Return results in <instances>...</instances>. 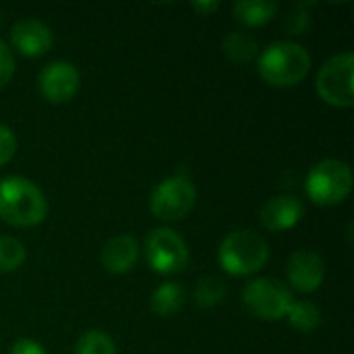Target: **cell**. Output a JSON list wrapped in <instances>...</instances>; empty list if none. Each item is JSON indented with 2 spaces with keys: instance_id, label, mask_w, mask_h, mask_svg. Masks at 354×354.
Wrapping results in <instances>:
<instances>
[{
  "instance_id": "cell-1",
  "label": "cell",
  "mask_w": 354,
  "mask_h": 354,
  "mask_svg": "<svg viewBox=\"0 0 354 354\" xmlns=\"http://www.w3.org/2000/svg\"><path fill=\"white\" fill-rule=\"evenodd\" d=\"M48 201L44 191L23 176L0 178V220L17 228H31L44 222Z\"/></svg>"
},
{
  "instance_id": "cell-2",
  "label": "cell",
  "mask_w": 354,
  "mask_h": 354,
  "mask_svg": "<svg viewBox=\"0 0 354 354\" xmlns=\"http://www.w3.org/2000/svg\"><path fill=\"white\" fill-rule=\"evenodd\" d=\"M257 68L266 83L274 87H292L307 77L311 56L297 41H274L259 54Z\"/></svg>"
},
{
  "instance_id": "cell-3",
  "label": "cell",
  "mask_w": 354,
  "mask_h": 354,
  "mask_svg": "<svg viewBox=\"0 0 354 354\" xmlns=\"http://www.w3.org/2000/svg\"><path fill=\"white\" fill-rule=\"evenodd\" d=\"M270 259V247L266 239L253 230H236L230 232L220 249L218 263L230 276H253Z\"/></svg>"
},
{
  "instance_id": "cell-4",
  "label": "cell",
  "mask_w": 354,
  "mask_h": 354,
  "mask_svg": "<svg viewBox=\"0 0 354 354\" xmlns=\"http://www.w3.org/2000/svg\"><path fill=\"white\" fill-rule=\"evenodd\" d=\"M305 191L309 199L317 205H340L344 199H348L353 191V170L342 160H322L309 170Z\"/></svg>"
},
{
  "instance_id": "cell-5",
  "label": "cell",
  "mask_w": 354,
  "mask_h": 354,
  "mask_svg": "<svg viewBox=\"0 0 354 354\" xmlns=\"http://www.w3.org/2000/svg\"><path fill=\"white\" fill-rule=\"evenodd\" d=\"M354 54L340 52L328 58L315 79V89L319 97L336 108H351L354 104Z\"/></svg>"
},
{
  "instance_id": "cell-6",
  "label": "cell",
  "mask_w": 354,
  "mask_h": 354,
  "mask_svg": "<svg viewBox=\"0 0 354 354\" xmlns=\"http://www.w3.org/2000/svg\"><path fill=\"white\" fill-rule=\"evenodd\" d=\"M295 297L288 286L276 278H255L243 290V303L251 315L263 322L286 317Z\"/></svg>"
},
{
  "instance_id": "cell-7",
  "label": "cell",
  "mask_w": 354,
  "mask_h": 354,
  "mask_svg": "<svg viewBox=\"0 0 354 354\" xmlns=\"http://www.w3.org/2000/svg\"><path fill=\"white\" fill-rule=\"evenodd\" d=\"M195 199V185L187 176L174 174L156 185L149 197V212L162 222H176L193 209Z\"/></svg>"
},
{
  "instance_id": "cell-8",
  "label": "cell",
  "mask_w": 354,
  "mask_h": 354,
  "mask_svg": "<svg viewBox=\"0 0 354 354\" xmlns=\"http://www.w3.org/2000/svg\"><path fill=\"white\" fill-rule=\"evenodd\" d=\"M145 257L153 272L162 276L178 274L189 263L185 239L172 228H153L145 239Z\"/></svg>"
},
{
  "instance_id": "cell-9",
  "label": "cell",
  "mask_w": 354,
  "mask_h": 354,
  "mask_svg": "<svg viewBox=\"0 0 354 354\" xmlns=\"http://www.w3.org/2000/svg\"><path fill=\"white\" fill-rule=\"evenodd\" d=\"M81 85V75L73 62L54 60L46 64L37 75V89L41 97L50 104L71 102Z\"/></svg>"
},
{
  "instance_id": "cell-10",
  "label": "cell",
  "mask_w": 354,
  "mask_h": 354,
  "mask_svg": "<svg viewBox=\"0 0 354 354\" xmlns=\"http://www.w3.org/2000/svg\"><path fill=\"white\" fill-rule=\"evenodd\" d=\"M288 284L299 292H315L326 278V263L319 253L311 249H299L290 255L286 263Z\"/></svg>"
},
{
  "instance_id": "cell-11",
  "label": "cell",
  "mask_w": 354,
  "mask_h": 354,
  "mask_svg": "<svg viewBox=\"0 0 354 354\" xmlns=\"http://www.w3.org/2000/svg\"><path fill=\"white\" fill-rule=\"evenodd\" d=\"M10 41L21 56L39 58L52 50L54 35L46 23L37 19H21L10 27Z\"/></svg>"
},
{
  "instance_id": "cell-12",
  "label": "cell",
  "mask_w": 354,
  "mask_h": 354,
  "mask_svg": "<svg viewBox=\"0 0 354 354\" xmlns=\"http://www.w3.org/2000/svg\"><path fill=\"white\" fill-rule=\"evenodd\" d=\"M305 214L303 201L295 195H276L270 201H266V205L261 207L259 220L263 224V228L272 230V232H282V230H290L295 228L301 218Z\"/></svg>"
},
{
  "instance_id": "cell-13",
  "label": "cell",
  "mask_w": 354,
  "mask_h": 354,
  "mask_svg": "<svg viewBox=\"0 0 354 354\" xmlns=\"http://www.w3.org/2000/svg\"><path fill=\"white\" fill-rule=\"evenodd\" d=\"M139 257V245L131 234H118L110 239L102 249V266L110 274H127L133 270Z\"/></svg>"
},
{
  "instance_id": "cell-14",
  "label": "cell",
  "mask_w": 354,
  "mask_h": 354,
  "mask_svg": "<svg viewBox=\"0 0 354 354\" xmlns=\"http://www.w3.org/2000/svg\"><path fill=\"white\" fill-rule=\"evenodd\" d=\"M278 12V2L270 0H241L232 6V15L245 27H261Z\"/></svg>"
},
{
  "instance_id": "cell-15",
  "label": "cell",
  "mask_w": 354,
  "mask_h": 354,
  "mask_svg": "<svg viewBox=\"0 0 354 354\" xmlns=\"http://www.w3.org/2000/svg\"><path fill=\"white\" fill-rule=\"evenodd\" d=\"M183 303H185L183 286L176 282H164L153 290L149 307L158 317H172L180 311Z\"/></svg>"
},
{
  "instance_id": "cell-16",
  "label": "cell",
  "mask_w": 354,
  "mask_h": 354,
  "mask_svg": "<svg viewBox=\"0 0 354 354\" xmlns=\"http://www.w3.org/2000/svg\"><path fill=\"white\" fill-rule=\"evenodd\" d=\"M222 50L232 62H251L259 54V44L251 33L245 31H230L222 39Z\"/></svg>"
},
{
  "instance_id": "cell-17",
  "label": "cell",
  "mask_w": 354,
  "mask_h": 354,
  "mask_svg": "<svg viewBox=\"0 0 354 354\" xmlns=\"http://www.w3.org/2000/svg\"><path fill=\"white\" fill-rule=\"evenodd\" d=\"M286 317H288V322H290V326L295 330L305 332V334L315 332L319 328V324H322L319 309L313 303H309V301H292Z\"/></svg>"
},
{
  "instance_id": "cell-18",
  "label": "cell",
  "mask_w": 354,
  "mask_h": 354,
  "mask_svg": "<svg viewBox=\"0 0 354 354\" xmlns=\"http://www.w3.org/2000/svg\"><path fill=\"white\" fill-rule=\"evenodd\" d=\"M226 297V284L218 276H205L195 286V303L199 307H216Z\"/></svg>"
},
{
  "instance_id": "cell-19",
  "label": "cell",
  "mask_w": 354,
  "mask_h": 354,
  "mask_svg": "<svg viewBox=\"0 0 354 354\" xmlns=\"http://www.w3.org/2000/svg\"><path fill=\"white\" fill-rule=\"evenodd\" d=\"M25 257H27V251L21 241L12 236H0V274L19 270Z\"/></svg>"
},
{
  "instance_id": "cell-20",
  "label": "cell",
  "mask_w": 354,
  "mask_h": 354,
  "mask_svg": "<svg viewBox=\"0 0 354 354\" xmlns=\"http://www.w3.org/2000/svg\"><path fill=\"white\" fill-rule=\"evenodd\" d=\"M75 354H116V346L108 334L100 330H89L77 340Z\"/></svg>"
},
{
  "instance_id": "cell-21",
  "label": "cell",
  "mask_w": 354,
  "mask_h": 354,
  "mask_svg": "<svg viewBox=\"0 0 354 354\" xmlns=\"http://www.w3.org/2000/svg\"><path fill=\"white\" fill-rule=\"evenodd\" d=\"M309 25H311V15H309L307 6H305V4L292 6V10L288 12V19H286V23H284V27H286L290 33H295V35H303V33L309 29Z\"/></svg>"
},
{
  "instance_id": "cell-22",
  "label": "cell",
  "mask_w": 354,
  "mask_h": 354,
  "mask_svg": "<svg viewBox=\"0 0 354 354\" xmlns=\"http://www.w3.org/2000/svg\"><path fill=\"white\" fill-rule=\"evenodd\" d=\"M15 151H17V137L12 129H8L6 124H0V166L8 164Z\"/></svg>"
},
{
  "instance_id": "cell-23",
  "label": "cell",
  "mask_w": 354,
  "mask_h": 354,
  "mask_svg": "<svg viewBox=\"0 0 354 354\" xmlns=\"http://www.w3.org/2000/svg\"><path fill=\"white\" fill-rule=\"evenodd\" d=\"M15 75V56L4 41H0V89L8 85Z\"/></svg>"
},
{
  "instance_id": "cell-24",
  "label": "cell",
  "mask_w": 354,
  "mask_h": 354,
  "mask_svg": "<svg viewBox=\"0 0 354 354\" xmlns=\"http://www.w3.org/2000/svg\"><path fill=\"white\" fill-rule=\"evenodd\" d=\"M8 354H48L44 351V346L35 340H29V338H23V340H17L12 346H10V353Z\"/></svg>"
},
{
  "instance_id": "cell-25",
  "label": "cell",
  "mask_w": 354,
  "mask_h": 354,
  "mask_svg": "<svg viewBox=\"0 0 354 354\" xmlns=\"http://www.w3.org/2000/svg\"><path fill=\"white\" fill-rule=\"evenodd\" d=\"M218 2H193V8L199 12V15H212V12H216L218 10Z\"/></svg>"
},
{
  "instance_id": "cell-26",
  "label": "cell",
  "mask_w": 354,
  "mask_h": 354,
  "mask_svg": "<svg viewBox=\"0 0 354 354\" xmlns=\"http://www.w3.org/2000/svg\"><path fill=\"white\" fill-rule=\"evenodd\" d=\"M0 23H2V19H0Z\"/></svg>"
}]
</instances>
